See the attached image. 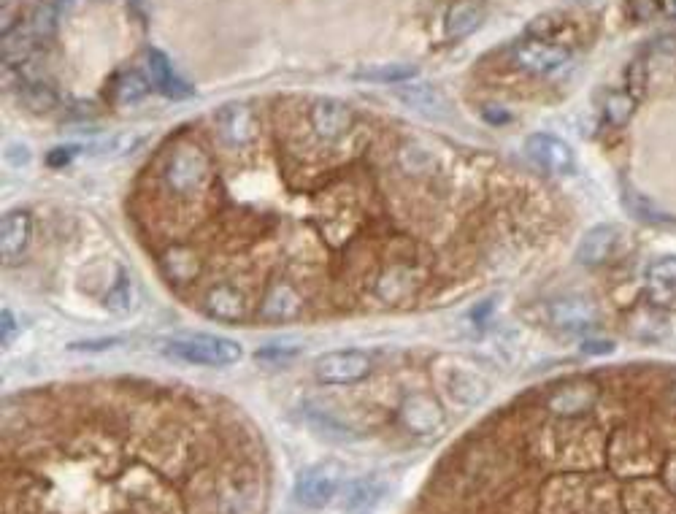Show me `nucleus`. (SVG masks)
<instances>
[{
  "mask_svg": "<svg viewBox=\"0 0 676 514\" xmlns=\"http://www.w3.org/2000/svg\"><path fill=\"white\" fill-rule=\"evenodd\" d=\"M211 160L198 144H182L168 157L163 171L165 187L176 195H198L211 184Z\"/></svg>",
  "mask_w": 676,
  "mask_h": 514,
  "instance_id": "f03ea898",
  "label": "nucleus"
},
{
  "mask_svg": "<svg viewBox=\"0 0 676 514\" xmlns=\"http://www.w3.org/2000/svg\"><path fill=\"white\" fill-rule=\"evenodd\" d=\"M149 90H152V82L149 76H141L138 71H125L119 74L111 84V92H114V101L117 103H136L141 98H147Z\"/></svg>",
  "mask_w": 676,
  "mask_h": 514,
  "instance_id": "4be33fe9",
  "label": "nucleus"
},
{
  "mask_svg": "<svg viewBox=\"0 0 676 514\" xmlns=\"http://www.w3.org/2000/svg\"><path fill=\"white\" fill-rule=\"evenodd\" d=\"M338 487H341V466L333 460H325L298 474L293 493L295 501L306 509H322L336 498Z\"/></svg>",
  "mask_w": 676,
  "mask_h": 514,
  "instance_id": "20e7f679",
  "label": "nucleus"
},
{
  "mask_svg": "<svg viewBox=\"0 0 676 514\" xmlns=\"http://www.w3.org/2000/svg\"><path fill=\"white\" fill-rule=\"evenodd\" d=\"M30 233H33V220H30L28 212H22V209L6 212V217L0 220V255H3V260H14V257L22 255L28 247Z\"/></svg>",
  "mask_w": 676,
  "mask_h": 514,
  "instance_id": "4468645a",
  "label": "nucleus"
},
{
  "mask_svg": "<svg viewBox=\"0 0 676 514\" xmlns=\"http://www.w3.org/2000/svg\"><path fill=\"white\" fill-rule=\"evenodd\" d=\"M514 65L530 76H549L571 60V46L525 36L512 46Z\"/></svg>",
  "mask_w": 676,
  "mask_h": 514,
  "instance_id": "7ed1b4c3",
  "label": "nucleus"
},
{
  "mask_svg": "<svg viewBox=\"0 0 676 514\" xmlns=\"http://www.w3.org/2000/svg\"><path fill=\"white\" fill-rule=\"evenodd\" d=\"M552 322L563 328V331L579 333L587 331V328H593L595 322V312L593 306L585 301V298H560V301L552 303Z\"/></svg>",
  "mask_w": 676,
  "mask_h": 514,
  "instance_id": "dca6fc26",
  "label": "nucleus"
},
{
  "mask_svg": "<svg viewBox=\"0 0 676 514\" xmlns=\"http://www.w3.org/2000/svg\"><path fill=\"white\" fill-rule=\"evenodd\" d=\"M206 314L220 322H241L249 314V303L233 285H217L206 293Z\"/></svg>",
  "mask_w": 676,
  "mask_h": 514,
  "instance_id": "ddd939ff",
  "label": "nucleus"
},
{
  "mask_svg": "<svg viewBox=\"0 0 676 514\" xmlns=\"http://www.w3.org/2000/svg\"><path fill=\"white\" fill-rule=\"evenodd\" d=\"M403 420H406V425L414 433H433L444 423V417L436 409V404L430 398H425V395H412L406 401V406H403Z\"/></svg>",
  "mask_w": 676,
  "mask_h": 514,
  "instance_id": "a211bd4d",
  "label": "nucleus"
},
{
  "mask_svg": "<svg viewBox=\"0 0 676 514\" xmlns=\"http://www.w3.org/2000/svg\"><path fill=\"white\" fill-rule=\"evenodd\" d=\"M633 106H636V98H633L631 92H609L606 95V101H603V117L612 122V125H625V122L631 120Z\"/></svg>",
  "mask_w": 676,
  "mask_h": 514,
  "instance_id": "b1692460",
  "label": "nucleus"
},
{
  "mask_svg": "<svg viewBox=\"0 0 676 514\" xmlns=\"http://www.w3.org/2000/svg\"><path fill=\"white\" fill-rule=\"evenodd\" d=\"M417 76V65L412 63H384V65H366L355 74V79L376 84H403L412 82Z\"/></svg>",
  "mask_w": 676,
  "mask_h": 514,
  "instance_id": "412c9836",
  "label": "nucleus"
},
{
  "mask_svg": "<svg viewBox=\"0 0 676 514\" xmlns=\"http://www.w3.org/2000/svg\"><path fill=\"white\" fill-rule=\"evenodd\" d=\"M303 309L301 293L290 285H274L260 303V317L268 322L295 320Z\"/></svg>",
  "mask_w": 676,
  "mask_h": 514,
  "instance_id": "2eb2a0df",
  "label": "nucleus"
},
{
  "mask_svg": "<svg viewBox=\"0 0 676 514\" xmlns=\"http://www.w3.org/2000/svg\"><path fill=\"white\" fill-rule=\"evenodd\" d=\"M395 98H398L406 109L417 111V114H425V117H444L449 111L447 98H444L433 84H414V82L395 84Z\"/></svg>",
  "mask_w": 676,
  "mask_h": 514,
  "instance_id": "f8f14e48",
  "label": "nucleus"
},
{
  "mask_svg": "<svg viewBox=\"0 0 676 514\" xmlns=\"http://www.w3.org/2000/svg\"><path fill=\"white\" fill-rule=\"evenodd\" d=\"M525 152L528 157L547 174L568 176L576 171V157L574 149L568 147L566 141L558 136H549V133H533L525 141Z\"/></svg>",
  "mask_w": 676,
  "mask_h": 514,
  "instance_id": "0eeeda50",
  "label": "nucleus"
},
{
  "mask_svg": "<svg viewBox=\"0 0 676 514\" xmlns=\"http://www.w3.org/2000/svg\"><path fill=\"white\" fill-rule=\"evenodd\" d=\"M74 155H76V147H57L46 155V163H49L52 168L68 166V163L74 160Z\"/></svg>",
  "mask_w": 676,
  "mask_h": 514,
  "instance_id": "c85d7f7f",
  "label": "nucleus"
},
{
  "mask_svg": "<svg viewBox=\"0 0 676 514\" xmlns=\"http://www.w3.org/2000/svg\"><path fill=\"white\" fill-rule=\"evenodd\" d=\"M160 352L168 358L187 363V366L225 368L236 366L244 358V349L236 339L217 336V333H179L160 341Z\"/></svg>",
  "mask_w": 676,
  "mask_h": 514,
  "instance_id": "f257e3e1",
  "label": "nucleus"
},
{
  "mask_svg": "<svg viewBox=\"0 0 676 514\" xmlns=\"http://www.w3.org/2000/svg\"><path fill=\"white\" fill-rule=\"evenodd\" d=\"M311 130L322 138V141H338L347 136L352 125H355V111L349 109L347 103L338 98H320L309 111Z\"/></svg>",
  "mask_w": 676,
  "mask_h": 514,
  "instance_id": "6e6552de",
  "label": "nucleus"
},
{
  "mask_svg": "<svg viewBox=\"0 0 676 514\" xmlns=\"http://www.w3.org/2000/svg\"><path fill=\"white\" fill-rule=\"evenodd\" d=\"M671 11H674V14H676V0H671Z\"/></svg>",
  "mask_w": 676,
  "mask_h": 514,
  "instance_id": "7c9ffc66",
  "label": "nucleus"
},
{
  "mask_svg": "<svg viewBox=\"0 0 676 514\" xmlns=\"http://www.w3.org/2000/svg\"><path fill=\"white\" fill-rule=\"evenodd\" d=\"M147 74L152 87L165 98H171V101H187V98L195 95L192 84L184 82L182 76L176 74L171 60L160 49H149L147 52Z\"/></svg>",
  "mask_w": 676,
  "mask_h": 514,
  "instance_id": "9d476101",
  "label": "nucleus"
},
{
  "mask_svg": "<svg viewBox=\"0 0 676 514\" xmlns=\"http://www.w3.org/2000/svg\"><path fill=\"white\" fill-rule=\"evenodd\" d=\"M163 271L171 282H192L201 274V260L187 247L168 249L163 257Z\"/></svg>",
  "mask_w": 676,
  "mask_h": 514,
  "instance_id": "6ab92c4d",
  "label": "nucleus"
},
{
  "mask_svg": "<svg viewBox=\"0 0 676 514\" xmlns=\"http://www.w3.org/2000/svg\"><path fill=\"white\" fill-rule=\"evenodd\" d=\"M214 128H217V136H220L225 147L244 149L252 147L257 141L260 122H257L255 109L249 103L230 101L220 106L217 114H214Z\"/></svg>",
  "mask_w": 676,
  "mask_h": 514,
  "instance_id": "39448f33",
  "label": "nucleus"
},
{
  "mask_svg": "<svg viewBox=\"0 0 676 514\" xmlns=\"http://www.w3.org/2000/svg\"><path fill=\"white\" fill-rule=\"evenodd\" d=\"M22 101L28 103L33 111H49L57 106V95L52 87H46L38 79H25L22 82Z\"/></svg>",
  "mask_w": 676,
  "mask_h": 514,
  "instance_id": "a878e982",
  "label": "nucleus"
},
{
  "mask_svg": "<svg viewBox=\"0 0 676 514\" xmlns=\"http://www.w3.org/2000/svg\"><path fill=\"white\" fill-rule=\"evenodd\" d=\"M487 19V3L485 0H452L444 17V36L447 41H463L471 33L482 28Z\"/></svg>",
  "mask_w": 676,
  "mask_h": 514,
  "instance_id": "9b49d317",
  "label": "nucleus"
},
{
  "mask_svg": "<svg viewBox=\"0 0 676 514\" xmlns=\"http://www.w3.org/2000/svg\"><path fill=\"white\" fill-rule=\"evenodd\" d=\"M585 352L606 355V352H612V341H590V344H585Z\"/></svg>",
  "mask_w": 676,
  "mask_h": 514,
  "instance_id": "c756f323",
  "label": "nucleus"
},
{
  "mask_svg": "<svg viewBox=\"0 0 676 514\" xmlns=\"http://www.w3.org/2000/svg\"><path fill=\"white\" fill-rule=\"evenodd\" d=\"M384 496V485L379 479H357L344 487V506L347 509H363V506H374Z\"/></svg>",
  "mask_w": 676,
  "mask_h": 514,
  "instance_id": "5701e85b",
  "label": "nucleus"
},
{
  "mask_svg": "<svg viewBox=\"0 0 676 514\" xmlns=\"http://www.w3.org/2000/svg\"><path fill=\"white\" fill-rule=\"evenodd\" d=\"M447 395L460 406L479 404L487 395V382L474 371L466 368H452L447 379Z\"/></svg>",
  "mask_w": 676,
  "mask_h": 514,
  "instance_id": "f3484780",
  "label": "nucleus"
},
{
  "mask_svg": "<svg viewBox=\"0 0 676 514\" xmlns=\"http://www.w3.org/2000/svg\"><path fill=\"white\" fill-rule=\"evenodd\" d=\"M301 352V347L298 344H287V341H274V344H265L260 352H257V358L260 360H271V363H282V360H290L295 358Z\"/></svg>",
  "mask_w": 676,
  "mask_h": 514,
  "instance_id": "bb28decb",
  "label": "nucleus"
},
{
  "mask_svg": "<svg viewBox=\"0 0 676 514\" xmlns=\"http://www.w3.org/2000/svg\"><path fill=\"white\" fill-rule=\"evenodd\" d=\"M649 285L655 287V301L658 306H668V303L676 298V260L674 257H666V260H658L647 268Z\"/></svg>",
  "mask_w": 676,
  "mask_h": 514,
  "instance_id": "aec40b11",
  "label": "nucleus"
},
{
  "mask_svg": "<svg viewBox=\"0 0 676 514\" xmlns=\"http://www.w3.org/2000/svg\"><path fill=\"white\" fill-rule=\"evenodd\" d=\"M17 331H19V325H17V320H14V314H11L9 309H3V314H0V341H3V347H9Z\"/></svg>",
  "mask_w": 676,
  "mask_h": 514,
  "instance_id": "cd10ccee",
  "label": "nucleus"
},
{
  "mask_svg": "<svg viewBox=\"0 0 676 514\" xmlns=\"http://www.w3.org/2000/svg\"><path fill=\"white\" fill-rule=\"evenodd\" d=\"M371 374V358L360 349H336L325 352L314 363V377L322 385H355Z\"/></svg>",
  "mask_w": 676,
  "mask_h": 514,
  "instance_id": "423d86ee",
  "label": "nucleus"
},
{
  "mask_svg": "<svg viewBox=\"0 0 676 514\" xmlns=\"http://www.w3.org/2000/svg\"><path fill=\"white\" fill-rule=\"evenodd\" d=\"M622 228L617 225H595L585 233V239L576 247V260L582 266H603L606 260H612L622 247Z\"/></svg>",
  "mask_w": 676,
  "mask_h": 514,
  "instance_id": "1a4fd4ad",
  "label": "nucleus"
},
{
  "mask_svg": "<svg viewBox=\"0 0 676 514\" xmlns=\"http://www.w3.org/2000/svg\"><path fill=\"white\" fill-rule=\"evenodd\" d=\"M130 303H133V285H130V276L125 274V271H119L117 282H114V287L106 293V309H109L111 314L122 317V314L130 312Z\"/></svg>",
  "mask_w": 676,
  "mask_h": 514,
  "instance_id": "393cba45",
  "label": "nucleus"
}]
</instances>
